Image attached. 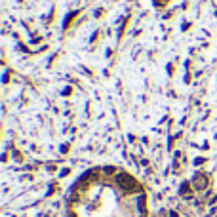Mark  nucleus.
<instances>
[{"label": "nucleus", "mask_w": 217, "mask_h": 217, "mask_svg": "<svg viewBox=\"0 0 217 217\" xmlns=\"http://www.w3.org/2000/svg\"><path fill=\"white\" fill-rule=\"evenodd\" d=\"M116 183L120 185V189H122L124 192H133V190L137 189V181L133 179L130 173H124V172L116 175Z\"/></svg>", "instance_id": "nucleus-1"}, {"label": "nucleus", "mask_w": 217, "mask_h": 217, "mask_svg": "<svg viewBox=\"0 0 217 217\" xmlns=\"http://www.w3.org/2000/svg\"><path fill=\"white\" fill-rule=\"evenodd\" d=\"M194 187H196V189H204V187H206V179H204V177L202 175H196L194 177Z\"/></svg>", "instance_id": "nucleus-2"}, {"label": "nucleus", "mask_w": 217, "mask_h": 217, "mask_svg": "<svg viewBox=\"0 0 217 217\" xmlns=\"http://www.w3.org/2000/svg\"><path fill=\"white\" fill-rule=\"evenodd\" d=\"M181 192H189V185H187V183L181 187Z\"/></svg>", "instance_id": "nucleus-3"}, {"label": "nucleus", "mask_w": 217, "mask_h": 217, "mask_svg": "<svg viewBox=\"0 0 217 217\" xmlns=\"http://www.w3.org/2000/svg\"><path fill=\"white\" fill-rule=\"evenodd\" d=\"M194 164H196V166H198V164H204V158H196Z\"/></svg>", "instance_id": "nucleus-4"}]
</instances>
